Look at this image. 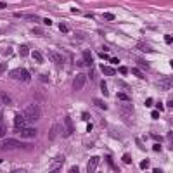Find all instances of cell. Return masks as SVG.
<instances>
[{
  "mask_svg": "<svg viewBox=\"0 0 173 173\" xmlns=\"http://www.w3.org/2000/svg\"><path fill=\"white\" fill-rule=\"evenodd\" d=\"M40 114H42V111H40V107H38L36 104H30V106H26L24 111H23V116H24L26 123H35V121H38V119H40Z\"/></svg>",
  "mask_w": 173,
  "mask_h": 173,
  "instance_id": "6da1fadb",
  "label": "cell"
},
{
  "mask_svg": "<svg viewBox=\"0 0 173 173\" xmlns=\"http://www.w3.org/2000/svg\"><path fill=\"white\" fill-rule=\"evenodd\" d=\"M0 149H2V151H9V149H28V151H31L33 146L21 144L17 139H4L2 144H0Z\"/></svg>",
  "mask_w": 173,
  "mask_h": 173,
  "instance_id": "7a4b0ae2",
  "label": "cell"
},
{
  "mask_svg": "<svg viewBox=\"0 0 173 173\" xmlns=\"http://www.w3.org/2000/svg\"><path fill=\"white\" fill-rule=\"evenodd\" d=\"M85 83H86V76H85L83 73H80V74H76L74 80H73V89H74V90H81Z\"/></svg>",
  "mask_w": 173,
  "mask_h": 173,
  "instance_id": "3957f363",
  "label": "cell"
},
{
  "mask_svg": "<svg viewBox=\"0 0 173 173\" xmlns=\"http://www.w3.org/2000/svg\"><path fill=\"white\" fill-rule=\"evenodd\" d=\"M62 164H64V156H62V154H59V156L52 161V164H50V171H59Z\"/></svg>",
  "mask_w": 173,
  "mask_h": 173,
  "instance_id": "277c9868",
  "label": "cell"
},
{
  "mask_svg": "<svg viewBox=\"0 0 173 173\" xmlns=\"http://www.w3.org/2000/svg\"><path fill=\"white\" fill-rule=\"evenodd\" d=\"M19 132H21V137L23 139H33L36 135V130L35 128H28V126H23Z\"/></svg>",
  "mask_w": 173,
  "mask_h": 173,
  "instance_id": "5b68a950",
  "label": "cell"
},
{
  "mask_svg": "<svg viewBox=\"0 0 173 173\" xmlns=\"http://www.w3.org/2000/svg\"><path fill=\"white\" fill-rule=\"evenodd\" d=\"M23 126H26L24 116H23V114H16V116H14V128H16V130H21Z\"/></svg>",
  "mask_w": 173,
  "mask_h": 173,
  "instance_id": "8992f818",
  "label": "cell"
},
{
  "mask_svg": "<svg viewBox=\"0 0 173 173\" xmlns=\"http://www.w3.org/2000/svg\"><path fill=\"white\" fill-rule=\"evenodd\" d=\"M50 59H52V62H56L59 68L64 64V57H62L61 54H57V52H50Z\"/></svg>",
  "mask_w": 173,
  "mask_h": 173,
  "instance_id": "52a82bcc",
  "label": "cell"
},
{
  "mask_svg": "<svg viewBox=\"0 0 173 173\" xmlns=\"http://www.w3.org/2000/svg\"><path fill=\"white\" fill-rule=\"evenodd\" d=\"M97 164H99V158L97 156H94V158H90V161H89V173H94L95 170H97Z\"/></svg>",
  "mask_w": 173,
  "mask_h": 173,
  "instance_id": "ba28073f",
  "label": "cell"
},
{
  "mask_svg": "<svg viewBox=\"0 0 173 173\" xmlns=\"http://www.w3.org/2000/svg\"><path fill=\"white\" fill-rule=\"evenodd\" d=\"M137 49L142 50V52H147V54H152V52H154V49H152L151 45H147L146 42H139V43H137Z\"/></svg>",
  "mask_w": 173,
  "mask_h": 173,
  "instance_id": "9c48e42d",
  "label": "cell"
},
{
  "mask_svg": "<svg viewBox=\"0 0 173 173\" xmlns=\"http://www.w3.org/2000/svg\"><path fill=\"white\" fill-rule=\"evenodd\" d=\"M83 64H85V66H92V64H94V57H92L90 50H85V52H83Z\"/></svg>",
  "mask_w": 173,
  "mask_h": 173,
  "instance_id": "30bf717a",
  "label": "cell"
},
{
  "mask_svg": "<svg viewBox=\"0 0 173 173\" xmlns=\"http://www.w3.org/2000/svg\"><path fill=\"white\" fill-rule=\"evenodd\" d=\"M64 123H66V132H64V135H69V133H73L74 126H73V121H71V118H69V116L64 119Z\"/></svg>",
  "mask_w": 173,
  "mask_h": 173,
  "instance_id": "8fae6325",
  "label": "cell"
},
{
  "mask_svg": "<svg viewBox=\"0 0 173 173\" xmlns=\"http://www.w3.org/2000/svg\"><path fill=\"white\" fill-rule=\"evenodd\" d=\"M30 73H28V69H24V68H19V80L21 81H30Z\"/></svg>",
  "mask_w": 173,
  "mask_h": 173,
  "instance_id": "7c38bea8",
  "label": "cell"
},
{
  "mask_svg": "<svg viewBox=\"0 0 173 173\" xmlns=\"http://www.w3.org/2000/svg\"><path fill=\"white\" fill-rule=\"evenodd\" d=\"M28 54H30L28 45H21V47H19V56H21V57H28Z\"/></svg>",
  "mask_w": 173,
  "mask_h": 173,
  "instance_id": "4fadbf2b",
  "label": "cell"
},
{
  "mask_svg": "<svg viewBox=\"0 0 173 173\" xmlns=\"http://www.w3.org/2000/svg\"><path fill=\"white\" fill-rule=\"evenodd\" d=\"M101 69H102V73L107 74V76H109V74L113 76V74L116 73V69H113V68H109V66H101Z\"/></svg>",
  "mask_w": 173,
  "mask_h": 173,
  "instance_id": "5bb4252c",
  "label": "cell"
},
{
  "mask_svg": "<svg viewBox=\"0 0 173 173\" xmlns=\"http://www.w3.org/2000/svg\"><path fill=\"white\" fill-rule=\"evenodd\" d=\"M161 85V89H171V78H166V80H163V81H159Z\"/></svg>",
  "mask_w": 173,
  "mask_h": 173,
  "instance_id": "9a60e30c",
  "label": "cell"
},
{
  "mask_svg": "<svg viewBox=\"0 0 173 173\" xmlns=\"http://www.w3.org/2000/svg\"><path fill=\"white\" fill-rule=\"evenodd\" d=\"M4 135H5V125H4L2 114H0V139H4Z\"/></svg>",
  "mask_w": 173,
  "mask_h": 173,
  "instance_id": "2e32d148",
  "label": "cell"
},
{
  "mask_svg": "<svg viewBox=\"0 0 173 173\" xmlns=\"http://www.w3.org/2000/svg\"><path fill=\"white\" fill-rule=\"evenodd\" d=\"M31 56H33V59H35L36 62H43V56H42V52H38V50H35V52H33Z\"/></svg>",
  "mask_w": 173,
  "mask_h": 173,
  "instance_id": "e0dca14e",
  "label": "cell"
},
{
  "mask_svg": "<svg viewBox=\"0 0 173 173\" xmlns=\"http://www.w3.org/2000/svg\"><path fill=\"white\" fill-rule=\"evenodd\" d=\"M94 104H95L97 107H101V109H107L106 102H104V101H101V99H94Z\"/></svg>",
  "mask_w": 173,
  "mask_h": 173,
  "instance_id": "ac0fdd59",
  "label": "cell"
},
{
  "mask_svg": "<svg viewBox=\"0 0 173 173\" xmlns=\"http://www.w3.org/2000/svg\"><path fill=\"white\" fill-rule=\"evenodd\" d=\"M101 90H102V94L107 97L109 95V90H107V85H106V81H101Z\"/></svg>",
  "mask_w": 173,
  "mask_h": 173,
  "instance_id": "d6986e66",
  "label": "cell"
},
{
  "mask_svg": "<svg viewBox=\"0 0 173 173\" xmlns=\"http://www.w3.org/2000/svg\"><path fill=\"white\" fill-rule=\"evenodd\" d=\"M0 99H2V101H4L5 104H12V99H11V97H9L7 94H0Z\"/></svg>",
  "mask_w": 173,
  "mask_h": 173,
  "instance_id": "ffe728a7",
  "label": "cell"
},
{
  "mask_svg": "<svg viewBox=\"0 0 173 173\" xmlns=\"http://www.w3.org/2000/svg\"><path fill=\"white\" fill-rule=\"evenodd\" d=\"M106 161H107V163H109V166H111V168H113V170H116V171H118V168H116V166H114V161H113V158H111V156H106Z\"/></svg>",
  "mask_w": 173,
  "mask_h": 173,
  "instance_id": "44dd1931",
  "label": "cell"
},
{
  "mask_svg": "<svg viewBox=\"0 0 173 173\" xmlns=\"http://www.w3.org/2000/svg\"><path fill=\"white\" fill-rule=\"evenodd\" d=\"M11 78L19 80V69H12V71H11Z\"/></svg>",
  "mask_w": 173,
  "mask_h": 173,
  "instance_id": "7402d4cb",
  "label": "cell"
},
{
  "mask_svg": "<svg viewBox=\"0 0 173 173\" xmlns=\"http://www.w3.org/2000/svg\"><path fill=\"white\" fill-rule=\"evenodd\" d=\"M118 99H119V101H130V97H128L126 94H123V92L118 94Z\"/></svg>",
  "mask_w": 173,
  "mask_h": 173,
  "instance_id": "603a6c76",
  "label": "cell"
},
{
  "mask_svg": "<svg viewBox=\"0 0 173 173\" xmlns=\"http://www.w3.org/2000/svg\"><path fill=\"white\" fill-rule=\"evenodd\" d=\"M56 133H57V126H56V125H54V126H52V130H50V135H49V139H50V140H52V139H54V135H56Z\"/></svg>",
  "mask_w": 173,
  "mask_h": 173,
  "instance_id": "cb8c5ba5",
  "label": "cell"
},
{
  "mask_svg": "<svg viewBox=\"0 0 173 173\" xmlns=\"http://www.w3.org/2000/svg\"><path fill=\"white\" fill-rule=\"evenodd\" d=\"M59 30H61L62 33H68V31H69V28H68V26H66L64 23H61V24H59Z\"/></svg>",
  "mask_w": 173,
  "mask_h": 173,
  "instance_id": "d4e9b609",
  "label": "cell"
},
{
  "mask_svg": "<svg viewBox=\"0 0 173 173\" xmlns=\"http://www.w3.org/2000/svg\"><path fill=\"white\" fill-rule=\"evenodd\" d=\"M24 19H28V21H40L38 16H24Z\"/></svg>",
  "mask_w": 173,
  "mask_h": 173,
  "instance_id": "484cf974",
  "label": "cell"
},
{
  "mask_svg": "<svg viewBox=\"0 0 173 173\" xmlns=\"http://www.w3.org/2000/svg\"><path fill=\"white\" fill-rule=\"evenodd\" d=\"M118 71H119L121 74H126V73H128V68H125V66H119V68H118Z\"/></svg>",
  "mask_w": 173,
  "mask_h": 173,
  "instance_id": "4316f807",
  "label": "cell"
},
{
  "mask_svg": "<svg viewBox=\"0 0 173 173\" xmlns=\"http://www.w3.org/2000/svg\"><path fill=\"white\" fill-rule=\"evenodd\" d=\"M147 166H149V161H147V159H144V161L140 163V168H142V170H147Z\"/></svg>",
  "mask_w": 173,
  "mask_h": 173,
  "instance_id": "83f0119b",
  "label": "cell"
},
{
  "mask_svg": "<svg viewBox=\"0 0 173 173\" xmlns=\"http://www.w3.org/2000/svg\"><path fill=\"white\" fill-rule=\"evenodd\" d=\"M171 40H173V36H171V35H166V36H164V42L168 43V45H171Z\"/></svg>",
  "mask_w": 173,
  "mask_h": 173,
  "instance_id": "f1b7e54d",
  "label": "cell"
},
{
  "mask_svg": "<svg viewBox=\"0 0 173 173\" xmlns=\"http://www.w3.org/2000/svg\"><path fill=\"white\" fill-rule=\"evenodd\" d=\"M104 17H106V19H109V21H113V19H114V14H111V12H106V14H104Z\"/></svg>",
  "mask_w": 173,
  "mask_h": 173,
  "instance_id": "f546056e",
  "label": "cell"
},
{
  "mask_svg": "<svg viewBox=\"0 0 173 173\" xmlns=\"http://www.w3.org/2000/svg\"><path fill=\"white\" fill-rule=\"evenodd\" d=\"M33 33H35V35H40V36H43V31H42V30H38V28H33Z\"/></svg>",
  "mask_w": 173,
  "mask_h": 173,
  "instance_id": "4dcf8cb0",
  "label": "cell"
},
{
  "mask_svg": "<svg viewBox=\"0 0 173 173\" xmlns=\"http://www.w3.org/2000/svg\"><path fill=\"white\" fill-rule=\"evenodd\" d=\"M123 113H126V114H130V113H132V107H130V106H123Z\"/></svg>",
  "mask_w": 173,
  "mask_h": 173,
  "instance_id": "1f68e13d",
  "label": "cell"
},
{
  "mask_svg": "<svg viewBox=\"0 0 173 173\" xmlns=\"http://www.w3.org/2000/svg\"><path fill=\"white\" fill-rule=\"evenodd\" d=\"M133 74H135V76H139V78H142V73L139 71V68H135V69H133Z\"/></svg>",
  "mask_w": 173,
  "mask_h": 173,
  "instance_id": "d6a6232c",
  "label": "cell"
},
{
  "mask_svg": "<svg viewBox=\"0 0 173 173\" xmlns=\"http://www.w3.org/2000/svg\"><path fill=\"white\" fill-rule=\"evenodd\" d=\"M151 116H152V119H158V118H159V113H158V111H152Z\"/></svg>",
  "mask_w": 173,
  "mask_h": 173,
  "instance_id": "836d02e7",
  "label": "cell"
},
{
  "mask_svg": "<svg viewBox=\"0 0 173 173\" xmlns=\"http://www.w3.org/2000/svg\"><path fill=\"white\" fill-rule=\"evenodd\" d=\"M5 68H7V64H5V62H2V64H0V74H2V73L5 71Z\"/></svg>",
  "mask_w": 173,
  "mask_h": 173,
  "instance_id": "e575fe53",
  "label": "cell"
},
{
  "mask_svg": "<svg viewBox=\"0 0 173 173\" xmlns=\"http://www.w3.org/2000/svg\"><path fill=\"white\" fill-rule=\"evenodd\" d=\"M78 171H80L78 166H71V173H78Z\"/></svg>",
  "mask_w": 173,
  "mask_h": 173,
  "instance_id": "d590c367",
  "label": "cell"
},
{
  "mask_svg": "<svg viewBox=\"0 0 173 173\" xmlns=\"http://www.w3.org/2000/svg\"><path fill=\"white\" fill-rule=\"evenodd\" d=\"M123 161L125 163H130V161H132V158H130V156H123Z\"/></svg>",
  "mask_w": 173,
  "mask_h": 173,
  "instance_id": "8d00e7d4",
  "label": "cell"
},
{
  "mask_svg": "<svg viewBox=\"0 0 173 173\" xmlns=\"http://www.w3.org/2000/svg\"><path fill=\"white\" fill-rule=\"evenodd\" d=\"M43 24H47V26H50V24H52V21H50V19H43Z\"/></svg>",
  "mask_w": 173,
  "mask_h": 173,
  "instance_id": "74e56055",
  "label": "cell"
},
{
  "mask_svg": "<svg viewBox=\"0 0 173 173\" xmlns=\"http://www.w3.org/2000/svg\"><path fill=\"white\" fill-rule=\"evenodd\" d=\"M146 106H147V107L152 106V99H147V101H146Z\"/></svg>",
  "mask_w": 173,
  "mask_h": 173,
  "instance_id": "f35d334b",
  "label": "cell"
},
{
  "mask_svg": "<svg viewBox=\"0 0 173 173\" xmlns=\"http://www.w3.org/2000/svg\"><path fill=\"white\" fill-rule=\"evenodd\" d=\"M118 62H119V61H118L116 57H113V59H111V64H118Z\"/></svg>",
  "mask_w": 173,
  "mask_h": 173,
  "instance_id": "ab89813d",
  "label": "cell"
},
{
  "mask_svg": "<svg viewBox=\"0 0 173 173\" xmlns=\"http://www.w3.org/2000/svg\"><path fill=\"white\" fill-rule=\"evenodd\" d=\"M152 139H156V140H158V142H161V140H163V139H161V137H159V135H152Z\"/></svg>",
  "mask_w": 173,
  "mask_h": 173,
  "instance_id": "60d3db41",
  "label": "cell"
},
{
  "mask_svg": "<svg viewBox=\"0 0 173 173\" xmlns=\"http://www.w3.org/2000/svg\"><path fill=\"white\" fill-rule=\"evenodd\" d=\"M5 7V2H0V9H4Z\"/></svg>",
  "mask_w": 173,
  "mask_h": 173,
  "instance_id": "b9f144b4",
  "label": "cell"
}]
</instances>
